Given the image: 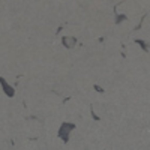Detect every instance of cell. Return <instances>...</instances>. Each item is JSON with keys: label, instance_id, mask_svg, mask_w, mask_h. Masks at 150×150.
I'll list each match as a JSON object with an SVG mask.
<instances>
[{"label": "cell", "instance_id": "6da1fadb", "mask_svg": "<svg viewBox=\"0 0 150 150\" xmlns=\"http://www.w3.org/2000/svg\"><path fill=\"white\" fill-rule=\"evenodd\" d=\"M77 128L75 123H71V122H63L59 128V132H57V137L63 141V143H68L69 138H71V132Z\"/></svg>", "mask_w": 150, "mask_h": 150}, {"label": "cell", "instance_id": "5b68a950", "mask_svg": "<svg viewBox=\"0 0 150 150\" xmlns=\"http://www.w3.org/2000/svg\"><path fill=\"white\" fill-rule=\"evenodd\" d=\"M128 20V15L126 14H117V12H114V23L116 24H122L123 21Z\"/></svg>", "mask_w": 150, "mask_h": 150}, {"label": "cell", "instance_id": "3957f363", "mask_svg": "<svg viewBox=\"0 0 150 150\" xmlns=\"http://www.w3.org/2000/svg\"><path fill=\"white\" fill-rule=\"evenodd\" d=\"M62 44L65 48H74L77 45V38L75 36H63L62 38Z\"/></svg>", "mask_w": 150, "mask_h": 150}, {"label": "cell", "instance_id": "7a4b0ae2", "mask_svg": "<svg viewBox=\"0 0 150 150\" xmlns=\"http://www.w3.org/2000/svg\"><path fill=\"white\" fill-rule=\"evenodd\" d=\"M0 84H2V90H3V93H5L8 98H14V95H15V89H14L12 86H9L3 77H0Z\"/></svg>", "mask_w": 150, "mask_h": 150}, {"label": "cell", "instance_id": "8992f818", "mask_svg": "<svg viewBox=\"0 0 150 150\" xmlns=\"http://www.w3.org/2000/svg\"><path fill=\"white\" fill-rule=\"evenodd\" d=\"M93 89H95L98 93H105V89H104V87H101L99 84H93Z\"/></svg>", "mask_w": 150, "mask_h": 150}, {"label": "cell", "instance_id": "277c9868", "mask_svg": "<svg viewBox=\"0 0 150 150\" xmlns=\"http://www.w3.org/2000/svg\"><path fill=\"white\" fill-rule=\"evenodd\" d=\"M135 44L138 45L144 53H150V45H149L146 41H143V39H135Z\"/></svg>", "mask_w": 150, "mask_h": 150}]
</instances>
